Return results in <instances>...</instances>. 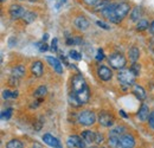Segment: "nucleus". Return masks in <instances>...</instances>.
I'll use <instances>...</instances> for the list:
<instances>
[{"instance_id": "nucleus-1", "label": "nucleus", "mask_w": 154, "mask_h": 148, "mask_svg": "<svg viewBox=\"0 0 154 148\" xmlns=\"http://www.w3.org/2000/svg\"><path fill=\"white\" fill-rule=\"evenodd\" d=\"M129 10H131V7H129V5L127 2H120V4H113L112 2L101 13L103 14V17L109 19L112 23L119 24L122 19L129 13Z\"/></svg>"}, {"instance_id": "nucleus-2", "label": "nucleus", "mask_w": 154, "mask_h": 148, "mask_svg": "<svg viewBox=\"0 0 154 148\" xmlns=\"http://www.w3.org/2000/svg\"><path fill=\"white\" fill-rule=\"evenodd\" d=\"M72 94L77 97L81 104H84L89 101L90 91L88 88V84L82 75H75L72 78Z\"/></svg>"}, {"instance_id": "nucleus-3", "label": "nucleus", "mask_w": 154, "mask_h": 148, "mask_svg": "<svg viewBox=\"0 0 154 148\" xmlns=\"http://www.w3.org/2000/svg\"><path fill=\"white\" fill-rule=\"evenodd\" d=\"M108 62H109L110 66H112L113 69H116V70L123 69V68L126 66V64H127L126 57L122 55V54H120V52H114V54H112V55L109 56V58H108Z\"/></svg>"}, {"instance_id": "nucleus-4", "label": "nucleus", "mask_w": 154, "mask_h": 148, "mask_svg": "<svg viewBox=\"0 0 154 148\" xmlns=\"http://www.w3.org/2000/svg\"><path fill=\"white\" fill-rule=\"evenodd\" d=\"M135 74L132 71V69H121L117 72V79L123 84V85H131L134 84L135 82Z\"/></svg>"}, {"instance_id": "nucleus-5", "label": "nucleus", "mask_w": 154, "mask_h": 148, "mask_svg": "<svg viewBox=\"0 0 154 148\" xmlns=\"http://www.w3.org/2000/svg\"><path fill=\"white\" fill-rule=\"evenodd\" d=\"M77 121L82 126H93L96 122V115L90 110H83L78 114Z\"/></svg>"}, {"instance_id": "nucleus-6", "label": "nucleus", "mask_w": 154, "mask_h": 148, "mask_svg": "<svg viewBox=\"0 0 154 148\" xmlns=\"http://www.w3.org/2000/svg\"><path fill=\"white\" fill-rule=\"evenodd\" d=\"M98 123L102 126V127H106V128H109V127H113L114 123H115V119L114 116L108 113V111H102L98 115Z\"/></svg>"}, {"instance_id": "nucleus-7", "label": "nucleus", "mask_w": 154, "mask_h": 148, "mask_svg": "<svg viewBox=\"0 0 154 148\" xmlns=\"http://www.w3.org/2000/svg\"><path fill=\"white\" fill-rule=\"evenodd\" d=\"M120 147L121 148H134L135 139L132 134H123L120 136Z\"/></svg>"}, {"instance_id": "nucleus-8", "label": "nucleus", "mask_w": 154, "mask_h": 148, "mask_svg": "<svg viewBox=\"0 0 154 148\" xmlns=\"http://www.w3.org/2000/svg\"><path fill=\"white\" fill-rule=\"evenodd\" d=\"M97 76L100 77V79H102L104 82H108L113 78V71L106 65H100L97 68Z\"/></svg>"}, {"instance_id": "nucleus-9", "label": "nucleus", "mask_w": 154, "mask_h": 148, "mask_svg": "<svg viewBox=\"0 0 154 148\" xmlns=\"http://www.w3.org/2000/svg\"><path fill=\"white\" fill-rule=\"evenodd\" d=\"M25 13H26V11H25V8H24L21 5L13 4V5H11V7H10V16H11L12 19L23 18Z\"/></svg>"}, {"instance_id": "nucleus-10", "label": "nucleus", "mask_w": 154, "mask_h": 148, "mask_svg": "<svg viewBox=\"0 0 154 148\" xmlns=\"http://www.w3.org/2000/svg\"><path fill=\"white\" fill-rule=\"evenodd\" d=\"M68 143L70 147L74 148H85L87 147V142L83 140V137H79L77 135H71L68 139Z\"/></svg>"}, {"instance_id": "nucleus-11", "label": "nucleus", "mask_w": 154, "mask_h": 148, "mask_svg": "<svg viewBox=\"0 0 154 148\" xmlns=\"http://www.w3.org/2000/svg\"><path fill=\"white\" fill-rule=\"evenodd\" d=\"M43 141H44L45 145H48V146H50V147L52 148H62L60 142L58 141L56 137H54L51 134H45L43 136Z\"/></svg>"}, {"instance_id": "nucleus-12", "label": "nucleus", "mask_w": 154, "mask_h": 148, "mask_svg": "<svg viewBox=\"0 0 154 148\" xmlns=\"http://www.w3.org/2000/svg\"><path fill=\"white\" fill-rule=\"evenodd\" d=\"M46 60L50 63V65H51V66L55 69V71H56L57 74H62V72H63V66H62L60 62L58 60L56 57L48 56V57H46Z\"/></svg>"}, {"instance_id": "nucleus-13", "label": "nucleus", "mask_w": 154, "mask_h": 148, "mask_svg": "<svg viewBox=\"0 0 154 148\" xmlns=\"http://www.w3.org/2000/svg\"><path fill=\"white\" fill-rule=\"evenodd\" d=\"M43 71H44V68H43V63L40 60H36L32 63L31 65V72L35 75L36 77H40L43 75Z\"/></svg>"}, {"instance_id": "nucleus-14", "label": "nucleus", "mask_w": 154, "mask_h": 148, "mask_svg": "<svg viewBox=\"0 0 154 148\" xmlns=\"http://www.w3.org/2000/svg\"><path fill=\"white\" fill-rule=\"evenodd\" d=\"M82 137H83V140L87 142V145H90V143L95 142L96 133L93 131V130H83V131H82Z\"/></svg>"}, {"instance_id": "nucleus-15", "label": "nucleus", "mask_w": 154, "mask_h": 148, "mask_svg": "<svg viewBox=\"0 0 154 148\" xmlns=\"http://www.w3.org/2000/svg\"><path fill=\"white\" fill-rule=\"evenodd\" d=\"M149 115H151V111H149L148 106H147V104H142L141 108H140L139 111H137V117H139V120H141V121H146V120H148Z\"/></svg>"}, {"instance_id": "nucleus-16", "label": "nucleus", "mask_w": 154, "mask_h": 148, "mask_svg": "<svg viewBox=\"0 0 154 148\" xmlns=\"http://www.w3.org/2000/svg\"><path fill=\"white\" fill-rule=\"evenodd\" d=\"M75 25H76L77 27L79 29V30H82V31H84V30H87L88 27H89V21L87 20L85 17H77L75 19Z\"/></svg>"}, {"instance_id": "nucleus-17", "label": "nucleus", "mask_w": 154, "mask_h": 148, "mask_svg": "<svg viewBox=\"0 0 154 148\" xmlns=\"http://www.w3.org/2000/svg\"><path fill=\"white\" fill-rule=\"evenodd\" d=\"M133 95H135V97L137 100H140V101H143L146 98V91L140 85H134L133 87Z\"/></svg>"}, {"instance_id": "nucleus-18", "label": "nucleus", "mask_w": 154, "mask_h": 148, "mask_svg": "<svg viewBox=\"0 0 154 148\" xmlns=\"http://www.w3.org/2000/svg\"><path fill=\"white\" fill-rule=\"evenodd\" d=\"M141 17H142V10H141V7H134L133 10H132V12H131V19H132V21H139V20H141Z\"/></svg>"}, {"instance_id": "nucleus-19", "label": "nucleus", "mask_w": 154, "mask_h": 148, "mask_svg": "<svg viewBox=\"0 0 154 148\" xmlns=\"http://www.w3.org/2000/svg\"><path fill=\"white\" fill-rule=\"evenodd\" d=\"M12 77L14 78H21L24 75H25V68L23 65H17L12 69Z\"/></svg>"}, {"instance_id": "nucleus-20", "label": "nucleus", "mask_w": 154, "mask_h": 148, "mask_svg": "<svg viewBox=\"0 0 154 148\" xmlns=\"http://www.w3.org/2000/svg\"><path fill=\"white\" fill-rule=\"evenodd\" d=\"M128 57H129V59L135 63L137 59H139V57H140V51H139V49L136 48V46H133V48H131V50L128 51Z\"/></svg>"}, {"instance_id": "nucleus-21", "label": "nucleus", "mask_w": 154, "mask_h": 148, "mask_svg": "<svg viewBox=\"0 0 154 148\" xmlns=\"http://www.w3.org/2000/svg\"><path fill=\"white\" fill-rule=\"evenodd\" d=\"M107 143H108L109 148H119V146H120V137L114 136V135H109V139H108Z\"/></svg>"}, {"instance_id": "nucleus-22", "label": "nucleus", "mask_w": 154, "mask_h": 148, "mask_svg": "<svg viewBox=\"0 0 154 148\" xmlns=\"http://www.w3.org/2000/svg\"><path fill=\"white\" fill-rule=\"evenodd\" d=\"M36 18H37V14H36L35 12H27V11H26V13H25L24 17H23L24 21H25L26 24H31V23H33V21L36 20Z\"/></svg>"}, {"instance_id": "nucleus-23", "label": "nucleus", "mask_w": 154, "mask_h": 148, "mask_svg": "<svg viewBox=\"0 0 154 148\" xmlns=\"http://www.w3.org/2000/svg\"><path fill=\"white\" fill-rule=\"evenodd\" d=\"M149 23L146 20V19H141L137 21V25H136V30L137 31H146L148 27H149Z\"/></svg>"}, {"instance_id": "nucleus-24", "label": "nucleus", "mask_w": 154, "mask_h": 148, "mask_svg": "<svg viewBox=\"0 0 154 148\" xmlns=\"http://www.w3.org/2000/svg\"><path fill=\"white\" fill-rule=\"evenodd\" d=\"M6 148H24V145H23V142L20 140L13 139V140H11V141L7 142Z\"/></svg>"}, {"instance_id": "nucleus-25", "label": "nucleus", "mask_w": 154, "mask_h": 148, "mask_svg": "<svg viewBox=\"0 0 154 148\" xmlns=\"http://www.w3.org/2000/svg\"><path fill=\"white\" fill-rule=\"evenodd\" d=\"M112 2L109 0H100V2L95 6V11H98V12H102L104 8H107Z\"/></svg>"}, {"instance_id": "nucleus-26", "label": "nucleus", "mask_w": 154, "mask_h": 148, "mask_svg": "<svg viewBox=\"0 0 154 148\" xmlns=\"http://www.w3.org/2000/svg\"><path fill=\"white\" fill-rule=\"evenodd\" d=\"M46 94H48V88H46L45 85H40L38 89L35 91V96H36V97H39V98H43Z\"/></svg>"}, {"instance_id": "nucleus-27", "label": "nucleus", "mask_w": 154, "mask_h": 148, "mask_svg": "<svg viewBox=\"0 0 154 148\" xmlns=\"http://www.w3.org/2000/svg\"><path fill=\"white\" fill-rule=\"evenodd\" d=\"M123 131H125L123 127H116V128L110 130L109 135H114V136H119L120 137V135H123Z\"/></svg>"}, {"instance_id": "nucleus-28", "label": "nucleus", "mask_w": 154, "mask_h": 148, "mask_svg": "<svg viewBox=\"0 0 154 148\" xmlns=\"http://www.w3.org/2000/svg\"><path fill=\"white\" fill-rule=\"evenodd\" d=\"M69 56H70V58H72V59H75V60H81V54L79 52H77L76 50H71L70 52H69Z\"/></svg>"}, {"instance_id": "nucleus-29", "label": "nucleus", "mask_w": 154, "mask_h": 148, "mask_svg": "<svg viewBox=\"0 0 154 148\" xmlns=\"http://www.w3.org/2000/svg\"><path fill=\"white\" fill-rule=\"evenodd\" d=\"M12 113H13V110L11 109V108H8L7 110L2 111V114H1V119H6V120H8L10 117H11V115H12Z\"/></svg>"}, {"instance_id": "nucleus-30", "label": "nucleus", "mask_w": 154, "mask_h": 148, "mask_svg": "<svg viewBox=\"0 0 154 148\" xmlns=\"http://www.w3.org/2000/svg\"><path fill=\"white\" fill-rule=\"evenodd\" d=\"M131 69H132V71L135 74V76H137V75L140 74V64H137L136 62L133 63V65L131 66Z\"/></svg>"}, {"instance_id": "nucleus-31", "label": "nucleus", "mask_w": 154, "mask_h": 148, "mask_svg": "<svg viewBox=\"0 0 154 148\" xmlns=\"http://www.w3.org/2000/svg\"><path fill=\"white\" fill-rule=\"evenodd\" d=\"M13 98V93H11L10 90H4L2 91V98H5V100H7V98Z\"/></svg>"}, {"instance_id": "nucleus-32", "label": "nucleus", "mask_w": 154, "mask_h": 148, "mask_svg": "<svg viewBox=\"0 0 154 148\" xmlns=\"http://www.w3.org/2000/svg\"><path fill=\"white\" fill-rule=\"evenodd\" d=\"M148 125H149V127L154 129V111L151 113V115H149V117H148Z\"/></svg>"}, {"instance_id": "nucleus-33", "label": "nucleus", "mask_w": 154, "mask_h": 148, "mask_svg": "<svg viewBox=\"0 0 154 148\" xmlns=\"http://www.w3.org/2000/svg\"><path fill=\"white\" fill-rule=\"evenodd\" d=\"M81 43V38L79 37H75L72 38V39H68V44H72V45H75V44H79Z\"/></svg>"}, {"instance_id": "nucleus-34", "label": "nucleus", "mask_w": 154, "mask_h": 148, "mask_svg": "<svg viewBox=\"0 0 154 148\" xmlns=\"http://www.w3.org/2000/svg\"><path fill=\"white\" fill-rule=\"evenodd\" d=\"M103 135L102 134H98V133H96V139H95V143H97V145H101L102 142H103Z\"/></svg>"}, {"instance_id": "nucleus-35", "label": "nucleus", "mask_w": 154, "mask_h": 148, "mask_svg": "<svg viewBox=\"0 0 154 148\" xmlns=\"http://www.w3.org/2000/svg\"><path fill=\"white\" fill-rule=\"evenodd\" d=\"M96 59H97V60H102V59H104V54H103V51H102L101 49L97 51Z\"/></svg>"}, {"instance_id": "nucleus-36", "label": "nucleus", "mask_w": 154, "mask_h": 148, "mask_svg": "<svg viewBox=\"0 0 154 148\" xmlns=\"http://www.w3.org/2000/svg\"><path fill=\"white\" fill-rule=\"evenodd\" d=\"M84 2L87 4V5H93V6H96L97 4L100 2V0H84Z\"/></svg>"}, {"instance_id": "nucleus-37", "label": "nucleus", "mask_w": 154, "mask_h": 148, "mask_svg": "<svg viewBox=\"0 0 154 148\" xmlns=\"http://www.w3.org/2000/svg\"><path fill=\"white\" fill-rule=\"evenodd\" d=\"M64 4H66V0H56V8H59Z\"/></svg>"}, {"instance_id": "nucleus-38", "label": "nucleus", "mask_w": 154, "mask_h": 148, "mask_svg": "<svg viewBox=\"0 0 154 148\" xmlns=\"http://www.w3.org/2000/svg\"><path fill=\"white\" fill-rule=\"evenodd\" d=\"M97 25L101 26V27H103L104 30H109V25H107V24L103 23V21H97Z\"/></svg>"}, {"instance_id": "nucleus-39", "label": "nucleus", "mask_w": 154, "mask_h": 148, "mask_svg": "<svg viewBox=\"0 0 154 148\" xmlns=\"http://www.w3.org/2000/svg\"><path fill=\"white\" fill-rule=\"evenodd\" d=\"M51 46H52V48H51V50L56 52V51H57V39H56V38L54 39V42H52V45H51Z\"/></svg>"}, {"instance_id": "nucleus-40", "label": "nucleus", "mask_w": 154, "mask_h": 148, "mask_svg": "<svg viewBox=\"0 0 154 148\" xmlns=\"http://www.w3.org/2000/svg\"><path fill=\"white\" fill-rule=\"evenodd\" d=\"M38 45L40 46V48H39V51L44 52V51H46V50H48V45H46L45 43H44V44H38Z\"/></svg>"}, {"instance_id": "nucleus-41", "label": "nucleus", "mask_w": 154, "mask_h": 148, "mask_svg": "<svg viewBox=\"0 0 154 148\" xmlns=\"http://www.w3.org/2000/svg\"><path fill=\"white\" fill-rule=\"evenodd\" d=\"M149 32L154 35V20L152 21V24H151V26H149Z\"/></svg>"}, {"instance_id": "nucleus-42", "label": "nucleus", "mask_w": 154, "mask_h": 148, "mask_svg": "<svg viewBox=\"0 0 154 148\" xmlns=\"http://www.w3.org/2000/svg\"><path fill=\"white\" fill-rule=\"evenodd\" d=\"M48 37H49L48 35H45V36H43V40H46V39H48Z\"/></svg>"}, {"instance_id": "nucleus-43", "label": "nucleus", "mask_w": 154, "mask_h": 148, "mask_svg": "<svg viewBox=\"0 0 154 148\" xmlns=\"http://www.w3.org/2000/svg\"><path fill=\"white\" fill-rule=\"evenodd\" d=\"M1 1H5V0H1Z\"/></svg>"}, {"instance_id": "nucleus-44", "label": "nucleus", "mask_w": 154, "mask_h": 148, "mask_svg": "<svg viewBox=\"0 0 154 148\" xmlns=\"http://www.w3.org/2000/svg\"><path fill=\"white\" fill-rule=\"evenodd\" d=\"M90 148H95V147H90Z\"/></svg>"}, {"instance_id": "nucleus-45", "label": "nucleus", "mask_w": 154, "mask_h": 148, "mask_svg": "<svg viewBox=\"0 0 154 148\" xmlns=\"http://www.w3.org/2000/svg\"><path fill=\"white\" fill-rule=\"evenodd\" d=\"M102 148H103V147H102Z\"/></svg>"}]
</instances>
